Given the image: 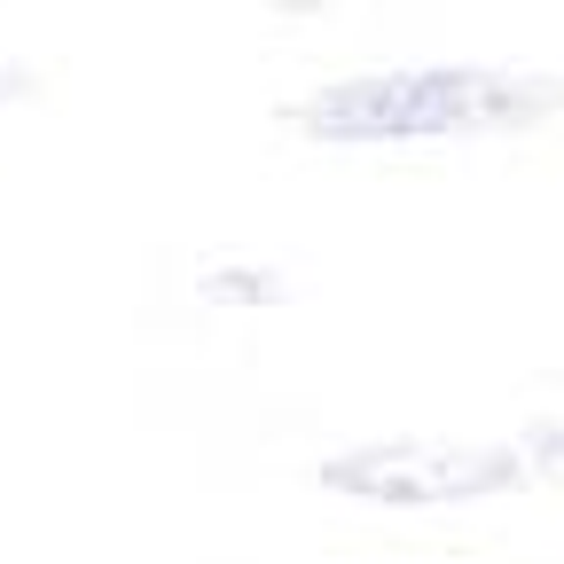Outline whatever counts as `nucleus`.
Here are the masks:
<instances>
[{
	"mask_svg": "<svg viewBox=\"0 0 564 564\" xmlns=\"http://www.w3.org/2000/svg\"><path fill=\"white\" fill-rule=\"evenodd\" d=\"M329 494H352L369 510H455L486 494H518L541 478L525 447H463V440H369L314 470Z\"/></svg>",
	"mask_w": 564,
	"mask_h": 564,
	"instance_id": "nucleus-2",
	"label": "nucleus"
},
{
	"mask_svg": "<svg viewBox=\"0 0 564 564\" xmlns=\"http://www.w3.org/2000/svg\"><path fill=\"white\" fill-rule=\"evenodd\" d=\"M564 110V79L533 70H486V63H415V70H361L329 79L306 102H282V126L322 150H392V141H463V133H510Z\"/></svg>",
	"mask_w": 564,
	"mask_h": 564,
	"instance_id": "nucleus-1",
	"label": "nucleus"
},
{
	"mask_svg": "<svg viewBox=\"0 0 564 564\" xmlns=\"http://www.w3.org/2000/svg\"><path fill=\"white\" fill-rule=\"evenodd\" d=\"M196 299H212V306H282L291 299V274L259 267V259H212V267H196Z\"/></svg>",
	"mask_w": 564,
	"mask_h": 564,
	"instance_id": "nucleus-3",
	"label": "nucleus"
},
{
	"mask_svg": "<svg viewBox=\"0 0 564 564\" xmlns=\"http://www.w3.org/2000/svg\"><path fill=\"white\" fill-rule=\"evenodd\" d=\"M518 447H525L541 470H564V423H533V432H525Z\"/></svg>",
	"mask_w": 564,
	"mask_h": 564,
	"instance_id": "nucleus-4",
	"label": "nucleus"
},
{
	"mask_svg": "<svg viewBox=\"0 0 564 564\" xmlns=\"http://www.w3.org/2000/svg\"><path fill=\"white\" fill-rule=\"evenodd\" d=\"M17 95H32V70H17V63H0V102H17Z\"/></svg>",
	"mask_w": 564,
	"mask_h": 564,
	"instance_id": "nucleus-5",
	"label": "nucleus"
}]
</instances>
